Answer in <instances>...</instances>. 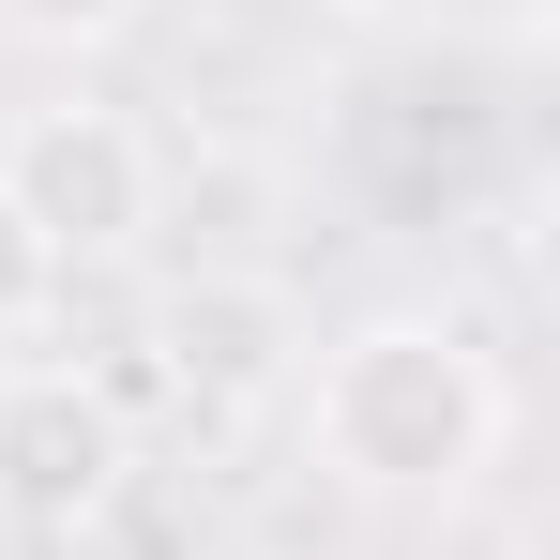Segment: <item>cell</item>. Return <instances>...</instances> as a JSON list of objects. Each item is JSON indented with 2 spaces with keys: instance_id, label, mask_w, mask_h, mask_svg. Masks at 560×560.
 <instances>
[{
  "instance_id": "52a82bcc",
  "label": "cell",
  "mask_w": 560,
  "mask_h": 560,
  "mask_svg": "<svg viewBox=\"0 0 560 560\" xmlns=\"http://www.w3.org/2000/svg\"><path fill=\"white\" fill-rule=\"evenodd\" d=\"M318 15H394V0H318Z\"/></svg>"
},
{
  "instance_id": "6da1fadb",
  "label": "cell",
  "mask_w": 560,
  "mask_h": 560,
  "mask_svg": "<svg viewBox=\"0 0 560 560\" xmlns=\"http://www.w3.org/2000/svg\"><path fill=\"white\" fill-rule=\"evenodd\" d=\"M303 440L349 500H469L515 440V378L469 318L378 303V318L303 349Z\"/></svg>"
},
{
  "instance_id": "7a4b0ae2",
  "label": "cell",
  "mask_w": 560,
  "mask_h": 560,
  "mask_svg": "<svg viewBox=\"0 0 560 560\" xmlns=\"http://www.w3.org/2000/svg\"><path fill=\"white\" fill-rule=\"evenodd\" d=\"M0 212L61 258V273H106L167 228V152L137 106H92V92H46L0 121Z\"/></svg>"
},
{
  "instance_id": "277c9868",
  "label": "cell",
  "mask_w": 560,
  "mask_h": 560,
  "mask_svg": "<svg viewBox=\"0 0 560 560\" xmlns=\"http://www.w3.org/2000/svg\"><path fill=\"white\" fill-rule=\"evenodd\" d=\"M152 349H167V378H183L197 409H273V394H303V288L288 273H243V258H212V273H183L167 303H152Z\"/></svg>"
},
{
  "instance_id": "8992f818",
  "label": "cell",
  "mask_w": 560,
  "mask_h": 560,
  "mask_svg": "<svg viewBox=\"0 0 560 560\" xmlns=\"http://www.w3.org/2000/svg\"><path fill=\"white\" fill-rule=\"evenodd\" d=\"M46 318H61V258H46V243H31V228L0 212V364H15V349H31Z\"/></svg>"
},
{
  "instance_id": "5b68a950",
  "label": "cell",
  "mask_w": 560,
  "mask_h": 560,
  "mask_svg": "<svg viewBox=\"0 0 560 560\" xmlns=\"http://www.w3.org/2000/svg\"><path fill=\"white\" fill-rule=\"evenodd\" d=\"M152 0H0V31L15 46H46V61H92V46H121Z\"/></svg>"
},
{
  "instance_id": "3957f363",
  "label": "cell",
  "mask_w": 560,
  "mask_h": 560,
  "mask_svg": "<svg viewBox=\"0 0 560 560\" xmlns=\"http://www.w3.org/2000/svg\"><path fill=\"white\" fill-rule=\"evenodd\" d=\"M121 485H137L121 378L15 349V364H0V530H15V546H77V530L121 515Z\"/></svg>"
}]
</instances>
